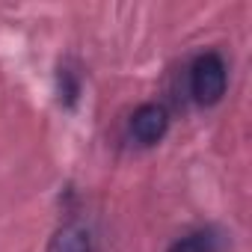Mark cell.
I'll return each mask as SVG.
<instances>
[{
	"label": "cell",
	"mask_w": 252,
	"mask_h": 252,
	"mask_svg": "<svg viewBox=\"0 0 252 252\" xmlns=\"http://www.w3.org/2000/svg\"><path fill=\"white\" fill-rule=\"evenodd\" d=\"M169 252H214V240L208 234H187L169 246Z\"/></svg>",
	"instance_id": "obj_4"
},
{
	"label": "cell",
	"mask_w": 252,
	"mask_h": 252,
	"mask_svg": "<svg viewBox=\"0 0 252 252\" xmlns=\"http://www.w3.org/2000/svg\"><path fill=\"white\" fill-rule=\"evenodd\" d=\"M48 252H92V237L83 225L68 222V225L54 231V237L48 243Z\"/></svg>",
	"instance_id": "obj_3"
},
{
	"label": "cell",
	"mask_w": 252,
	"mask_h": 252,
	"mask_svg": "<svg viewBox=\"0 0 252 252\" xmlns=\"http://www.w3.org/2000/svg\"><path fill=\"white\" fill-rule=\"evenodd\" d=\"M166 128H169V113H166L160 104H143V107H137L134 116H131V134H134V140L143 143V146L160 143L163 134H166Z\"/></svg>",
	"instance_id": "obj_2"
},
{
	"label": "cell",
	"mask_w": 252,
	"mask_h": 252,
	"mask_svg": "<svg viewBox=\"0 0 252 252\" xmlns=\"http://www.w3.org/2000/svg\"><path fill=\"white\" fill-rule=\"evenodd\" d=\"M225 86H228V71H225V63L220 54H202L196 63H193V71H190V89H193V98L202 104V107H211L217 104L222 95H225Z\"/></svg>",
	"instance_id": "obj_1"
}]
</instances>
